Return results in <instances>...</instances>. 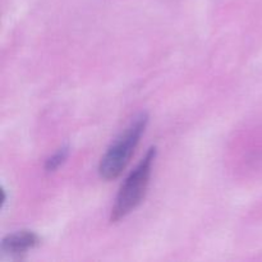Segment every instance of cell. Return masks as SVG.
Instances as JSON below:
<instances>
[{
    "instance_id": "obj_1",
    "label": "cell",
    "mask_w": 262,
    "mask_h": 262,
    "mask_svg": "<svg viewBox=\"0 0 262 262\" xmlns=\"http://www.w3.org/2000/svg\"><path fill=\"white\" fill-rule=\"evenodd\" d=\"M148 123L147 113H140L135 119L132 120L127 129L115 140L102 156L99 165L100 177L105 181H113L118 178L124 170L125 166L129 163L141 136L145 132Z\"/></svg>"
},
{
    "instance_id": "obj_2",
    "label": "cell",
    "mask_w": 262,
    "mask_h": 262,
    "mask_svg": "<svg viewBox=\"0 0 262 262\" xmlns=\"http://www.w3.org/2000/svg\"><path fill=\"white\" fill-rule=\"evenodd\" d=\"M156 152H158L156 147H151L146 152L145 158L140 161L135 170L130 171L123 186L120 187V191L115 200V205L112 210V216H110L112 223H117L124 219L142 202L146 191H147L148 183H150Z\"/></svg>"
},
{
    "instance_id": "obj_3",
    "label": "cell",
    "mask_w": 262,
    "mask_h": 262,
    "mask_svg": "<svg viewBox=\"0 0 262 262\" xmlns=\"http://www.w3.org/2000/svg\"><path fill=\"white\" fill-rule=\"evenodd\" d=\"M40 243L41 238L36 233L30 232V230H22V232L13 233V234L3 238L0 250L7 255L19 256L27 251L36 248Z\"/></svg>"
},
{
    "instance_id": "obj_4",
    "label": "cell",
    "mask_w": 262,
    "mask_h": 262,
    "mask_svg": "<svg viewBox=\"0 0 262 262\" xmlns=\"http://www.w3.org/2000/svg\"><path fill=\"white\" fill-rule=\"evenodd\" d=\"M69 155V146H63L59 148L51 158H49L45 163V170L46 171H55L64 161L67 160Z\"/></svg>"
}]
</instances>
